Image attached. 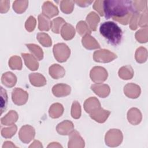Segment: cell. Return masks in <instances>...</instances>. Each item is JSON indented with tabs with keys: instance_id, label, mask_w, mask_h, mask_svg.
<instances>
[{
	"instance_id": "obj_39",
	"label": "cell",
	"mask_w": 148,
	"mask_h": 148,
	"mask_svg": "<svg viewBox=\"0 0 148 148\" xmlns=\"http://www.w3.org/2000/svg\"><path fill=\"white\" fill-rule=\"evenodd\" d=\"M71 116L73 119H77L81 116V107L77 101H74L71 108Z\"/></svg>"
},
{
	"instance_id": "obj_6",
	"label": "cell",
	"mask_w": 148,
	"mask_h": 148,
	"mask_svg": "<svg viewBox=\"0 0 148 148\" xmlns=\"http://www.w3.org/2000/svg\"><path fill=\"white\" fill-rule=\"evenodd\" d=\"M90 76L94 83H101L107 79L108 72L103 67L94 66L90 71Z\"/></svg>"
},
{
	"instance_id": "obj_41",
	"label": "cell",
	"mask_w": 148,
	"mask_h": 148,
	"mask_svg": "<svg viewBox=\"0 0 148 148\" xmlns=\"http://www.w3.org/2000/svg\"><path fill=\"white\" fill-rule=\"evenodd\" d=\"M140 13L138 12H135L129 21L130 23V27L132 30H135L138 28V20H139V17Z\"/></svg>"
},
{
	"instance_id": "obj_15",
	"label": "cell",
	"mask_w": 148,
	"mask_h": 148,
	"mask_svg": "<svg viewBox=\"0 0 148 148\" xmlns=\"http://www.w3.org/2000/svg\"><path fill=\"white\" fill-rule=\"evenodd\" d=\"M73 124L71 121L67 120L59 123L56 127L57 132L62 135H69L73 131Z\"/></svg>"
},
{
	"instance_id": "obj_11",
	"label": "cell",
	"mask_w": 148,
	"mask_h": 148,
	"mask_svg": "<svg viewBox=\"0 0 148 148\" xmlns=\"http://www.w3.org/2000/svg\"><path fill=\"white\" fill-rule=\"evenodd\" d=\"M71 91V87L66 84H57L52 88V92L57 97H65L70 94Z\"/></svg>"
},
{
	"instance_id": "obj_9",
	"label": "cell",
	"mask_w": 148,
	"mask_h": 148,
	"mask_svg": "<svg viewBox=\"0 0 148 148\" xmlns=\"http://www.w3.org/2000/svg\"><path fill=\"white\" fill-rule=\"evenodd\" d=\"M59 12L58 8L51 2H45L42 6V14L46 17L50 18L57 16Z\"/></svg>"
},
{
	"instance_id": "obj_22",
	"label": "cell",
	"mask_w": 148,
	"mask_h": 148,
	"mask_svg": "<svg viewBox=\"0 0 148 148\" xmlns=\"http://www.w3.org/2000/svg\"><path fill=\"white\" fill-rule=\"evenodd\" d=\"M49 74L50 75L55 79L62 77L65 74L64 68L58 64H53L49 68Z\"/></svg>"
},
{
	"instance_id": "obj_42",
	"label": "cell",
	"mask_w": 148,
	"mask_h": 148,
	"mask_svg": "<svg viewBox=\"0 0 148 148\" xmlns=\"http://www.w3.org/2000/svg\"><path fill=\"white\" fill-rule=\"evenodd\" d=\"M147 1H133V6L135 12H139L144 11L146 8Z\"/></svg>"
},
{
	"instance_id": "obj_10",
	"label": "cell",
	"mask_w": 148,
	"mask_h": 148,
	"mask_svg": "<svg viewBox=\"0 0 148 148\" xmlns=\"http://www.w3.org/2000/svg\"><path fill=\"white\" fill-rule=\"evenodd\" d=\"M69 135L68 147H83L84 146V142L77 131H73Z\"/></svg>"
},
{
	"instance_id": "obj_19",
	"label": "cell",
	"mask_w": 148,
	"mask_h": 148,
	"mask_svg": "<svg viewBox=\"0 0 148 148\" xmlns=\"http://www.w3.org/2000/svg\"><path fill=\"white\" fill-rule=\"evenodd\" d=\"M82 42L83 46L87 49L92 50L100 48V45L95 39L89 34L83 36Z\"/></svg>"
},
{
	"instance_id": "obj_24",
	"label": "cell",
	"mask_w": 148,
	"mask_h": 148,
	"mask_svg": "<svg viewBox=\"0 0 148 148\" xmlns=\"http://www.w3.org/2000/svg\"><path fill=\"white\" fill-rule=\"evenodd\" d=\"M99 21V17L96 13L94 12H90L86 17L87 24L88 25L89 28L92 31H95L97 29V27Z\"/></svg>"
},
{
	"instance_id": "obj_29",
	"label": "cell",
	"mask_w": 148,
	"mask_h": 148,
	"mask_svg": "<svg viewBox=\"0 0 148 148\" xmlns=\"http://www.w3.org/2000/svg\"><path fill=\"white\" fill-rule=\"evenodd\" d=\"M29 51L34 54V57L38 60H42L43 58V52L42 49L35 44H26L25 45Z\"/></svg>"
},
{
	"instance_id": "obj_33",
	"label": "cell",
	"mask_w": 148,
	"mask_h": 148,
	"mask_svg": "<svg viewBox=\"0 0 148 148\" xmlns=\"http://www.w3.org/2000/svg\"><path fill=\"white\" fill-rule=\"evenodd\" d=\"M36 39L44 47L51 46V39L48 34L44 32H39L36 35Z\"/></svg>"
},
{
	"instance_id": "obj_5",
	"label": "cell",
	"mask_w": 148,
	"mask_h": 148,
	"mask_svg": "<svg viewBox=\"0 0 148 148\" xmlns=\"http://www.w3.org/2000/svg\"><path fill=\"white\" fill-rule=\"evenodd\" d=\"M116 58V54L106 49L95 51L93 54L94 60L98 62H109Z\"/></svg>"
},
{
	"instance_id": "obj_46",
	"label": "cell",
	"mask_w": 148,
	"mask_h": 148,
	"mask_svg": "<svg viewBox=\"0 0 148 148\" xmlns=\"http://www.w3.org/2000/svg\"><path fill=\"white\" fill-rule=\"evenodd\" d=\"M9 1H0V10L1 13H6L8 11L10 7Z\"/></svg>"
},
{
	"instance_id": "obj_20",
	"label": "cell",
	"mask_w": 148,
	"mask_h": 148,
	"mask_svg": "<svg viewBox=\"0 0 148 148\" xmlns=\"http://www.w3.org/2000/svg\"><path fill=\"white\" fill-rule=\"evenodd\" d=\"M60 32L62 38L66 40L72 39L75 35V30L73 27L68 23H65L62 27Z\"/></svg>"
},
{
	"instance_id": "obj_49",
	"label": "cell",
	"mask_w": 148,
	"mask_h": 148,
	"mask_svg": "<svg viewBox=\"0 0 148 148\" xmlns=\"http://www.w3.org/2000/svg\"><path fill=\"white\" fill-rule=\"evenodd\" d=\"M53 143L54 144V145H51V144H50L49 145L47 146V147H62V146H61L60 145H59L58 143H57V142H56V144H55L56 142H53Z\"/></svg>"
},
{
	"instance_id": "obj_31",
	"label": "cell",
	"mask_w": 148,
	"mask_h": 148,
	"mask_svg": "<svg viewBox=\"0 0 148 148\" xmlns=\"http://www.w3.org/2000/svg\"><path fill=\"white\" fill-rule=\"evenodd\" d=\"M65 20L62 17H57L51 21V28L52 31L56 34H59L62 27L65 24Z\"/></svg>"
},
{
	"instance_id": "obj_23",
	"label": "cell",
	"mask_w": 148,
	"mask_h": 148,
	"mask_svg": "<svg viewBox=\"0 0 148 148\" xmlns=\"http://www.w3.org/2000/svg\"><path fill=\"white\" fill-rule=\"evenodd\" d=\"M1 81L3 85L10 88L15 86L17 82V77L12 72H7L2 75Z\"/></svg>"
},
{
	"instance_id": "obj_3",
	"label": "cell",
	"mask_w": 148,
	"mask_h": 148,
	"mask_svg": "<svg viewBox=\"0 0 148 148\" xmlns=\"http://www.w3.org/2000/svg\"><path fill=\"white\" fill-rule=\"evenodd\" d=\"M55 58L60 62L66 61L70 56L71 50L68 46L63 43L55 45L53 49Z\"/></svg>"
},
{
	"instance_id": "obj_34",
	"label": "cell",
	"mask_w": 148,
	"mask_h": 148,
	"mask_svg": "<svg viewBox=\"0 0 148 148\" xmlns=\"http://www.w3.org/2000/svg\"><path fill=\"white\" fill-rule=\"evenodd\" d=\"M9 66L13 70H21L22 68V61L20 57L12 56L9 61Z\"/></svg>"
},
{
	"instance_id": "obj_28",
	"label": "cell",
	"mask_w": 148,
	"mask_h": 148,
	"mask_svg": "<svg viewBox=\"0 0 148 148\" xmlns=\"http://www.w3.org/2000/svg\"><path fill=\"white\" fill-rule=\"evenodd\" d=\"M38 28L40 31H48L51 28V21L50 20V18L46 17L42 14L38 16Z\"/></svg>"
},
{
	"instance_id": "obj_48",
	"label": "cell",
	"mask_w": 148,
	"mask_h": 148,
	"mask_svg": "<svg viewBox=\"0 0 148 148\" xmlns=\"http://www.w3.org/2000/svg\"><path fill=\"white\" fill-rule=\"evenodd\" d=\"M37 142H38V140H35L34 142H33V143H34V144H35V145H33V146H30L29 147H42L43 146H42V145H41V143L39 141V142L38 143V144H36L37 143Z\"/></svg>"
},
{
	"instance_id": "obj_7",
	"label": "cell",
	"mask_w": 148,
	"mask_h": 148,
	"mask_svg": "<svg viewBox=\"0 0 148 148\" xmlns=\"http://www.w3.org/2000/svg\"><path fill=\"white\" fill-rule=\"evenodd\" d=\"M35 135V131L33 127L29 125L23 126L18 132L20 139L24 143H29L34 138Z\"/></svg>"
},
{
	"instance_id": "obj_17",
	"label": "cell",
	"mask_w": 148,
	"mask_h": 148,
	"mask_svg": "<svg viewBox=\"0 0 148 148\" xmlns=\"http://www.w3.org/2000/svg\"><path fill=\"white\" fill-rule=\"evenodd\" d=\"M142 113L137 108H132L130 109L127 113V119L128 121L133 125L139 124L142 120Z\"/></svg>"
},
{
	"instance_id": "obj_50",
	"label": "cell",
	"mask_w": 148,
	"mask_h": 148,
	"mask_svg": "<svg viewBox=\"0 0 148 148\" xmlns=\"http://www.w3.org/2000/svg\"><path fill=\"white\" fill-rule=\"evenodd\" d=\"M5 142L8 144V145H7V146H5L4 147H16V146H14V145L13 144V143L11 142L6 141V142ZM4 147H3V148H4Z\"/></svg>"
},
{
	"instance_id": "obj_35",
	"label": "cell",
	"mask_w": 148,
	"mask_h": 148,
	"mask_svg": "<svg viewBox=\"0 0 148 148\" xmlns=\"http://www.w3.org/2000/svg\"><path fill=\"white\" fill-rule=\"evenodd\" d=\"M147 27H143L138 30L135 34L136 39L140 43H146L148 40Z\"/></svg>"
},
{
	"instance_id": "obj_18",
	"label": "cell",
	"mask_w": 148,
	"mask_h": 148,
	"mask_svg": "<svg viewBox=\"0 0 148 148\" xmlns=\"http://www.w3.org/2000/svg\"><path fill=\"white\" fill-rule=\"evenodd\" d=\"M21 56L28 68L31 71H35L38 68L39 63L34 56L28 53H21Z\"/></svg>"
},
{
	"instance_id": "obj_27",
	"label": "cell",
	"mask_w": 148,
	"mask_h": 148,
	"mask_svg": "<svg viewBox=\"0 0 148 148\" xmlns=\"http://www.w3.org/2000/svg\"><path fill=\"white\" fill-rule=\"evenodd\" d=\"M119 76L124 80H129L134 76V71L130 65L122 66L119 71Z\"/></svg>"
},
{
	"instance_id": "obj_47",
	"label": "cell",
	"mask_w": 148,
	"mask_h": 148,
	"mask_svg": "<svg viewBox=\"0 0 148 148\" xmlns=\"http://www.w3.org/2000/svg\"><path fill=\"white\" fill-rule=\"evenodd\" d=\"M75 3H76L78 6L80 7H87L89 6L92 2V1H75Z\"/></svg>"
},
{
	"instance_id": "obj_2",
	"label": "cell",
	"mask_w": 148,
	"mask_h": 148,
	"mask_svg": "<svg viewBox=\"0 0 148 148\" xmlns=\"http://www.w3.org/2000/svg\"><path fill=\"white\" fill-rule=\"evenodd\" d=\"M99 32L110 45L117 46L121 43L123 32L114 22L106 21L102 23L99 27Z\"/></svg>"
},
{
	"instance_id": "obj_43",
	"label": "cell",
	"mask_w": 148,
	"mask_h": 148,
	"mask_svg": "<svg viewBox=\"0 0 148 148\" xmlns=\"http://www.w3.org/2000/svg\"><path fill=\"white\" fill-rule=\"evenodd\" d=\"M35 26H36V19L32 16H29L25 24V27L26 30L29 32H32L34 30Z\"/></svg>"
},
{
	"instance_id": "obj_26",
	"label": "cell",
	"mask_w": 148,
	"mask_h": 148,
	"mask_svg": "<svg viewBox=\"0 0 148 148\" xmlns=\"http://www.w3.org/2000/svg\"><path fill=\"white\" fill-rule=\"evenodd\" d=\"M64 112V108L62 105L59 103L53 104L49 109V115L51 118L56 119L60 117Z\"/></svg>"
},
{
	"instance_id": "obj_45",
	"label": "cell",
	"mask_w": 148,
	"mask_h": 148,
	"mask_svg": "<svg viewBox=\"0 0 148 148\" xmlns=\"http://www.w3.org/2000/svg\"><path fill=\"white\" fill-rule=\"evenodd\" d=\"M103 1L98 0L95 1L93 5V8L96 11H97L101 16H103Z\"/></svg>"
},
{
	"instance_id": "obj_30",
	"label": "cell",
	"mask_w": 148,
	"mask_h": 148,
	"mask_svg": "<svg viewBox=\"0 0 148 148\" xmlns=\"http://www.w3.org/2000/svg\"><path fill=\"white\" fill-rule=\"evenodd\" d=\"M147 58V49L143 47L137 49L135 52V60L138 63H143L146 61Z\"/></svg>"
},
{
	"instance_id": "obj_14",
	"label": "cell",
	"mask_w": 148,
	"mask_h": 148,
	"mask_svg": "<svg viewBox=\"0 0 148 148\" xmlns=\"http://www.w3.org/2000/svg\"><path fill=\"white\" fill-rule=\"evenodd\" d=\"M110 113V112L109 110H104L103 109L100 108L90 113V116L95 121L99 123H103L107 120Z\"/></svg>"
},
{
	"instance_id": "obj_16",
	"label": "cell",
	"mask_w": 148,
	"mask_h": 148,
	"mask_svg": "<svg viewBox=\"0 0 148 148\" xmlns=\"http://www.w3.org/2000/svg\"><path fill=\"white\" fill-rule=\"evenodd\" d=\"M101 108L99 100L95 97H90L87 99L84 103V109L85 111L90 114Z\"/></svg>"
},
{
	"instance_id": "obj_38",
	"label": "cell",
	"mask_w": 148,
	"mask_h": 148,
	"mask_svg": "<svg viewBox=\"0 0 148 148\" xmlns=\"http://www.w3.org/2000/svg\"><path fill=\"white\" fill-rule=\"evenodd\" d=\"M17 131V126L14 124L10 125L9 128H4L1 131V135L5 138H12Z\"/></svg>"
},
{
	"instance_id": "obj_36",
	"label": "cell",
	"mask_w": 148,
	"mask_h": 148,
	"mask_svg": "<svg viewBox=\"0 0 148 148\" xmlns=\"http://www.w3.org/2000/svg\"><path fill=\"white\" fill-rule=\"evenodd\" d=\"M76 30L77 32L82 36L86 35H90L91 30L88 26L87 24L84 21H80L76 25Z\"/></svg>"
},
{
	"instance_id": "obj_1",
	"label": "cell",
	"mask_w": 148,
	"mask_h": 148,
	"mask_svg": "<svg viewBox=\"0 0 148 148\" xmlns=\"http://www.w3.org/2000/svg\"><path fill=\"white\" fill-rule=\"evenodd\" d=\"M103 14L106 19L112 18L123 25H127L135 12L133 1L129 0H105L103 2Z\"/></svg>"
},
{
	"instance_id": "obj_8",
	"label": "cell",
	"mask_w": 148,
	"mask_h": 148,
	"mask_svg": "<svg viewBox=\"0 0 148 148\" xmlns=\"http://www.w3.org/2000/svg\"><path fill=\"white\" fill-rule=\"evenodd\" d=\"M12 98L13 102L17 105L25 104L28 98V94L27 91L20 88H15L12 94Z\"/></svg>"
},
{
	"instance_id": "obj_12",
	"label": "cell",
	"mask_w": 148,
	"mask_h": 148,
	"mask_svg": "<svg viewBox=\"0 0 148 148\" xmlns=\"http://www.w3.org/2000/svg\"><path fill=\"white\" fill-rule=\"evenodd\" d=\"M124 94L128 98H137L140 94V87L134 83H128L124 88Z\"/></svg>"
},
{
	"instance_id": "obj_32",
	"label": "cell",
	"mask_w": 148,
	"mask_h": 148,
	"mask_svg": "<svg viewBox=\"0 0 148 148\" xmlns=\"http://www.w3.org/2000/svg\"><path fill=\"white\" fill-rule=\"evenodd\" d=\"M28 5V1H15L13 4V8L17 13L21 14L25 11Z\"/></svg>"
},
{
	"instance_id": "obj_37",
	"label": "cell",
	"mask_w": 148,
	"mask_h": 148,
	"mask_svg": "<svg viewBox=\"0 0 148 148\" xmlns=\"http://www.w3.org/2000/svg\"><path fill=\"white\" fill-rule=\"evenodd\" d=\"M73 1H61L60 2V9L65 14H69L72 12L74 8Z\"/></svg>"
},
{
	"instance_id": "obj_25",
	"label": "cell",
	"mask_w": 148,
	"mask_h": 148,
	"mask_svg": "<svg viewBox=\"0 0 148 148\" xmlns=\"http://www.w3.org/2000/svg\"><path fill=\"white\" fill-rule=\"evenodd\" d=\"M18 118L17 112L14 110H10L6 115L1 118V123L5 125H12L17 121Z\"/></svg>"
},
{
	"instance_id": "obj_21",
	"label": "cell",
	"mask_w": 148,
	"mask_h": 148,
	"mask_svg": "<svg viewBox=\"0 0 148 148\" xmlns=\"http://www.w3.org/2000/svg\"><path fill=\"white\" fill-rule=\"evenodd\" d=\"M29 79L31 84L35 87L43 86L46 84L45 77L39 73H30L29 75Z\"/></svg>"
},
{
	"instance_id": "obj_4",
	"label": "cell",
	"mask_w": 148,
	"mask_h": 148,
	"mask_svg": "<svg viewBox=\"0 0 148 148\" xmlns=\"http://www.w3.org/2000/svg\"><path fill=\"white\" fill-rule=\"evenodd\" d=\"M123 138V134L120 130L118 129H111L106 134V145L110 147L118 146L122 142Z\"/></svg>"
},
{
	"instance_id": "obj_13",
	"label": "cell",
	"mask_w": 148,
	"mask_h": 148,
	"mask_svg": "<svg viewBox=\"0 0 148 148\" xmlns=\"http://www.w3.org/2000/svg\"><path fill=\"white\" fill-rule=\"evenodd\" d=\"M91 88L95 94L101 98H105L108 97L110 91V87L108 85L102 83H96L92 84L91 86Z\"/></svg>"
},
{
	"instance_id": "obj_44",
	"label": "cell",
	"mask_w": 148,
	"mask_h": 148,
	"mask_svg": "<svg viewBox=\"0 0 148 148\" xmlns=\"http://www.w3.org/2000/svg\"><path fill=\"white\" fill-rule=\"evenodd\" d=\"M138 25L139 27H147V8L143 11L142 13H140L139 20H138Z\"/></svg>"
},
{
	"instance_id": "obj_40",
	"label": "cell",
	"mask_w": 148,
	"mask_h": 148,
	"mask_svg": "<svg viewBox=\"0 0 148 148\" xmlns=\"http://www.w3.org/2000/svg\"><path fill=\"white\" fill-rule=\"evenodd\" d=\"M8 103V95L5 90L1 87V113L2 114L6 109Z\"/></svg>"
}]
</instances>
